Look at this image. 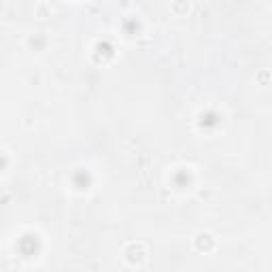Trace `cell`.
Returning <instances> with one entry per match:
<instances>
[{
	"mask_svg": "<svg viewBox=\"0 0 272 272\" xmlns=\"http://www.w3.org/2000/svg\"><path fill=\"white\" fill-rule=\"evenodd\" d=\"M183 9L187 11V9H189V4H187V2H185V4H172V11H183Z\"/></svg>",
	"mask_w": 272,
	"mask_h": 272,
	"instance_id": "obj_1",
	"label": "cell"
}]
</instances>
